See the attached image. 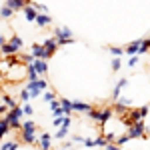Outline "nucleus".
Instances as JSON below:
<instances>
[{
  "mask_svg": "<svg viewBox=\"0 0 150 150\" xmlns=\"http://www.w3.org/2000/svg\"><path fill=\"white\" fill-rule=\"evenodd\" d=\"M12 14H14V10H12L8 4H4V6L0 8V16H2V18H10Z\"/></svg>",
  "mask_w": 150,
  "mask_h": 150,
  "instance_id": "obj_25",
  "label": "nucleus"
},
{
  "mask_svg": "<svg viewBox=\"0 0 150 150\" xmlns=\"http://www.w3.org/2000/svg\"><path fill=\"white\" fill-rule=\"evenodd\" d=\"M20 132H22V142L24 144L36 146V142H38V126H36L34 120H24L22 126H20Z\"/></svg>",
  "mask_w": 150,
  "mask_h": 150,
  "instance_id": "obj_1",
  "label": "nucleus"
},
{
  "mask_svg": "<svg viewBox=\"0 0 150 150\" xmlns=\"http://www.w3.org/2000/svg\"><path fill=\"white\" fill-rule=\"evenodd\" d=\"M82 146H86V148H92V146H94V140H92V138H84Z\"/></svg>",
  "mask_w": 150,
  "mask_h": 150,
  "instance_id": "obj_39",
  "label": "nucleus"
},
{
  "mask_svg": "<svg viewBox=\"0 0 150 150\" xmlns=\"http://www.w3.org/2000/svg\"><path fill=\"white\" fill-rule=\"evenodd\" d=\"M42 98H44V102H50V100H54V92L52 90H46V92L42 94Z\"/></svg>",
  "mask_w": 150,
  "mask_h": 150,
  "instance_id": "obj_35",
  "label": "nucleus"
},
{
  "mask_svg": "<svg viewBox=\"0 0 150 150\" xmlns=\"http://www.w3.org/2000/svg\"><path fill=\"white\" fill-rule=\"evenodd\" d=\"M68 130H70V126H60V128H58V132L54 134V138H56V140H62V138H66V134H68Z\"/></svg>",
  "mask_w": 150,
  "mask_h": 150,
  "instance_id": "obj_24",
  "label": "nucleus"
},
{
  "mask_svg": "<svg viewBox=\"0 0 150 150\" xmlns=\"http://www.w3.org/2000/svg\"><path fill=\"white\" fill-rule=\"evenodd\" d=\"M74 142H78V144H82V142H84V138H82V136H74Z\"/></svg>",
  "mask_w": 150,
  "mask_h": 150,
  "instance_id": "obj_42",
  "label": "nucleus"
},
{
  "mask_svg": "<svg viewBox=\"0 0 150 150\" xmlns=\"http://www.w3.org/2000/svg\"><path fill=\"white\" fill-rule=\"evenodd\" d=\"M24 110L20 108V106H14V108H10L8 112H6V120H8V124H10V128H16V130H20V126H22V122H20V118H22Z\"/></svg>",
  "mask_w": 150,
  "mask_h": 150,
  "instance_id": "obj_4",
  "label": "nucleus"
},
{
  "mask_svg": "<svg viewBox=\"0 0 150 150\" xmlns=\"http://www.w3.org/2000/svg\"><path fill=\"white\" fill-rule=\"evenodd\" d=\"M2 102L6 104L8 108H14V106H18V104H16V100H14L12 96H8V94H4V96H2Z\"/></svg>",
  "mask_w": 150,
  "mask_h": 150,
  "instance_id": "obj_26",
  "label": "nucleus"
},
{
  "mask_svg": "<svg viewBox=\"0 0 150 150\" xmlns=\"http://www.w3.org/2000/svg\"><path fill=\"white\" fill-rule=\"evenodd\" d=\"M22 12H24V18H26L28 22H34L36 16H38V10H36V6H34V4H30V2H28V4H26V6L22 8Z\"/></svg>",
  "mask_w": 150,
  "mask_h": 150,
  "instance_id": "obj_9",
  "label": "nucleus"
},
{
  "mask_svg": "<svg viewBox=\"0 0 150 150\" xmlns=\"http://www.w3.org/2000/svg\"><path fill=\"white\" fill-rule=\"evenodd\" d=\"M42 46H44V50H46V60H48V58H52L54 54H56V50H58L60 44H58L56 36H52V38H46V40H44Z\"/></svg>",
  "mask_w": 150,
  "mask_h": 150,
  "instance_id": "obj_8",
  "label": "nucleus"
},
{
  "mask_svg": "<svg viewBox=\"0 0 150 150\" xmlns=\"http://www.w3.org/2000/svg\"><path fill=\"white\" fill-rule=\"evenodd\" d=\"M4 42H6V38H4V36L0 34V46H2V44H4Z\"/></svg>",
  "mask_w": 150,
  "mask_h": 150,
  "instance_id": "obj_43",
  "label": "nucleus"
},
{
  "mask_svg": "<svg viewBox=\"0 0 150 150\" xmlns=\"http://www.w3.org/2000/svg\"><path fill=\"white\" fill-rule=\"evenodd\" d=\"M22 46H24V40L20 38V36L14 34L10 40H6V42L0 46V52H2L4 56H8V54H16V52H18V50H20Z\"/></svg>",
  "mask_w": 150,
  "mask_h": 150,
  "instance_id": "obj_2",
  "label": "nucleus"
},
{
  "mask_svg": "<svg viewBox=\"0 0 150 150\" xmlns=\"http://www.w3.org/2000/svg\"><path fill=\"white\" fill-rule=\"evenodd\" d=\"M150 50V38H146V40H142V44H140V52L138 54H146Z\"/></svg>",
  "mask_w": 150,
  "mask_h": 150,
  "instance_id": "obj_30",
  "label": "nucleus"
},
{
  "mask_svg": "<svg viewBox=\"0 0 150 150\" xmlns=\"http://www.w3.org/2000/svg\"><path fill=\"white\" fill-rule=\"evenodd\" d=\"M32 54H34V58H44L46 60V50H44L42 44H32Z\"/></svg>",
  "mask_w": 150,
  "mask_h": 150,
  "instance_id": "obj_17",
  "label": "nucleus"
},
{
  "mask_svg": "<svg viewBox=\"0 0 150 150\" xmlns=\"http://www.w3.org/2000/svg\"><path fill=\"white\" fill-rule=\"evenodd\" d=\"M22 110H24V114H26V116H32V112H34V108H32L30 104H24Z\"/></svg>",
  "mask_w": 150,
  "mask_h": 150,
  "instance_id": "obj_37",
  "label": "nucleus"
},
{
  "mask_svg": "<svg viewBox=\"0 0 150 150\" xmlns=\"http://www.w3.org/2000/svg\"><path fill=\"white\" fill-rule=\"evenodd\" d=\"M48 106H50V112H52L54 116H62V114H64V110H62V102L56 100V98H54V100H50Z\"/></svg>",
  "mask_w": 150,
  "mask_h": 150,
  "instance_id": "obj_12",
  "label": "nucleus"
},
{
  "mask_svg": "<svg viewBox=\"0 0 150 150\" xmlns=\"http://www.w3.org/2000/svg\"><path fill=\"white\" fill-rule=\"evenodd\" d=\"M8 110H10V108H8L6 104H4V102H0V114H6Z\"/></svg>",
  "mask_w": 150,
  "mask_h": 150,
  "instance_id": "obj_40",
  "label": "nucleus"
},
{
  "mask_svg": "<svg viewBox=\"0 0 150 150\" xmlns=\"http://www.w3.org/2000/svg\"><path fill=\"white\" fill-rule=\"evenodd\" d=\"M108 50H110L112 56H122V52H124V48H120V46H110Z\"/></svg>",
  "mask_w": 150,
  "mask_h": 150,
  "instance_id": "obj_32",
  "label": "nucleus"
},
{
  "mask_svg": "<svg viewBox=\"0 0 150 150\" xmlns=\"http://www.w3.org/2000/svg\"><path fill=\"white\" fill-rule=\"evenodd\" d=\"M72 110H74V112H82V114H84V112L88 114V112L92 110V104H86V102H80V100H74V102H72Z\"/></svg>",
  "mask_w": 150,
  "mask_h": 150,
  "instance_id": "obj_11",
  "label": "nucleus"
},
{
  "mask_svg": "<svg viewBox=\"0 0 150 150\" xmlns=\"http://www.w3.org/2000/svg\"><path fill=\"white\" fill-rule=\"evenodd\" d=\"M128 134H130V138H146V124L142 120L130 124L128 126Z\"/></svg>",
  "mask_w": 150,
  "mask_h": 150,
  "instance_id": "obj_7",
  "label": "nucleus"
},
{
  "mask_svg": "<svg viewBox=\"0 0 150 150\" xmlns=\"http://www.w3.org/2000/svg\"><path fill=\"white\" fill-rule=\"evenodd\" d=\"M106 144H108V140H106V136H104V134H100L98 138L94 140V146H98V148H106Z\"/></svg>",
  "mask_w": 150,
  "mask_h": 150,
  "instance_id": "obj_27",
  "label": "nucleus"
},
{
  "mask_svg": "<svg viewBox=\"0 0 150 150\" xmlns=\"http://www.w3.org/2000/svg\"><path fill=\"white\" fill-rule=\"evenodd\" d=\"M112 112H114L112 108H102V110H94V108H92V110L88 112V116H90L92 120H96L98 124H102V126H104V124L112 118Z\"/></svg>",
  "mask_w": 150,
  "mask_h": 150,
  "instance_id": "obj_5",
  "label": "nucleus"
},
{
  "mask_svg": "<svg viewBox=\"0 0 150 150\" xmlns=\"http://www.w3.org/2000/svg\"><path fill=\"white\" fill-rule=\"evenodd\" d=\"M34 6H36V10H38V12H48V8L44 6V4H34Z\"/></svg>",
  "mask_w": 150,
  "mask_h": 150,
  "instance_id": "obj_41",
  "label": "nucleus"
},
{
  "mask_svg": "<svg viewBox=\"0 0 150 150\" xmlns=\"http://www.w3.org/2000/svg\"><path fill=\"white\" fill-rule=\"evenodd\" d=\"M36 24H38V26H40V28H46L48 24L52 22V18H50V16H48L46 12H38V16H36V20H34Z\"/></svg>",
  "mask_w": 150,
  "mask_h": 150,
  "instance_id": "obj_13",
  "label": "nucleus"
},
{
  "mask_svg": "<svg viewBox=\"0 0 150 150\" xmlns=\"http://www.w3.org/2000/svg\"><path fill=\"white\" fill-rule=\"evenodd\" d=\"M8 130H10V124H8L6 116H2V118H0V140H2L4 136H6V134H8Z\"/></svg>",
  "mask_w": 150,
  "mask_h": 150,
  "instance_id": "obj_18",
  "label": "nucleus"
},
{
  "mask_svg": "<svg viewBox=\"0 0 150 150\" xmlns=\"http://www.w3.org/2000/svg\"><path fill=\"white\" fill-rule=\"evenodd\" d=\"M112 110H114L116 114H124V112L128 110V104H126V102H122V100H118V102L112 106Z\"/></svg>",
  "mask_w": 150,
  "mask_h": 150,
  "instance_id": "obj_19",
  "label": "nucleus"
},
{
  "mask_svg": "<svg viewBox=\"0 0 150 150\" xmlns=\"http://www.w3.org/2000/svg\"><path fill=\"white\" fill-rule=\"evenodd\" d=\"M54 36H56L58 44L62 46V44H72L74 40H72V32H70V28H64V26H56L54 28Z\"/></svg>",
  "mask_w": 150,
  "mask_h": 150,
  "instance_id": "obj_6",
  "label": "nucleus"
},
{
  "mask_svg": "<svg viewBox=\"0 0 150 150\" xmlns=\"http://www.w3.org/2000/svg\"><path fill=\"white\" fill-rule=\"evenodd\" d=\"M26 88H28V92H30V98H38L40 94H42V90H46L48 88V82L44 80V78H36V80H30L28 84H26Z\"/></svg>",
  "mask_w": 150,
  "mask_h": 150,
  "instance_id": "obj_3",
  "label": "nucleus"
},
{
  "mask_svg": "<svg viewBox=\"0 0 150 150\" xmlns=\"http://www.w3.org/2000/svg\"><path fill=\"white\" fill-rule=\"evenodd\" d=\"M26 76H28V80H36L40 74H38V70L34 68V64H28V68H26Z\"/></svg>",
  "mask_w": 150,
  "mask_h": 150,
  "instance_id": "obj_21",
  "label": "nucleus"
},
{
  "mask_svg": "<svg viewBox=\"0 0 150 150\" xmlns=\"http://www.w3.org/2000/svg\"><path fill=\"white\" fill-rule=\"evenodd\" d=\"M138 62H140V58L136 56V54H132V56H130V60H128V66H132V68H134Z\"/></svg>",
  "mask_w": 150,
  "mask_h": 150,
  "instance_id": "obj_36",
  "label": "nucleus"
},
{
  "mask_svg": "<svg viewBox=\"0 0 150 150\" xmlns=\"http://www.w3.org/2000/svg\"><path fill=\"white\" fill-rule=\"evenodd\" d=\"M138 110H140V116H142V118H146V114L150 112V108H148V106H140Z\"/></svg>",
  "mask_w": 150,
  "mask_h": 150,
  "instance_id": "obj_38",
  "label": "nucleus"
},
{
  "mask_svg": "<svg viewBox=\"0 0 150 150\" xmlns=\"http://www.w3.org/2000/svg\"><path fill=\"white\" fill-rule=\"evenodd\" d=\"M140 44H142V40H134V42H130V44L124 48V52L130 54V56H132V54H138L140 52Z\"/></svg>",
  "mask_w": 150,
  "mask_h": 150,
  "instance_id": "obj_16",
  "label": "nucleus"
},
{
  "mask_svg": "<svg viewBox=\"0 0 150 150\" xmlns=\"http://www.w3.org/2000/svg\"><path fill=\"white\" fill-rule=\"evenodd\" d=\"M20 62H24L26 66L32 64V62H34V54H32V52H30V54H20Z\"/></svg>",
  "mask_w": 150,
  "mask_h": 150,
  "instance_id": "obj_29",
  "label": "nucleus"
},
{
  "mask_svg": "<svg viewBox=\"0 0 150 150\" xmlns=\"http://www.w3.org/2000/svg\"><path fill=\"white\" fill-rule=\"evenodd\" d=\"M36 146H40V148H52V134H48V132H42L40 134V138L36 142Z\"/></svg>",
  "mask_w": 150,
  "mask_h": 150,
  "instance_id": "obj_10",
  "label": "nucleus"
},
{
  "mask_svg": "<svg viewBox=\"0 0 150 150\" xmlns=\"http://www.w3.org/2000/svg\"><path fill=\"white\" fill-rule=\"evenodd\" d=\"M0 148L2 150H16V148H20V142H0Z\"/></svg>",
  "mask_w": 150,
  "mask_h": 150,
  "instance_id": "obj_22",
  "label": "nucleus"
},
{
  "mask_svg": "<svg viewBox=\"0 0 150 150\" xmlns=\"http://www.w3.org/2000/svg\"><path fill=\"white\" fill-rule=\"evenodd\" d=\"M28 2H30V0H6V4H8V6H10L14 12L22 10V8L26 6V4H28Z\"/></svg>",
  "mask_w": 150,
  "mask_h": 150,
  "instance_id": "obj_15",
  "label": "nucleus"
},
{
  "mask_svg": "<svg viewBox=\"0 0 150 150\" xmlns=\"http://www.w3.org/2000/svg\"><path fill=\"white\" fill-rule=\"evenodd\" d=\"M62 122H64V114H62V116H54V120H52L54 128H60V126H62Z\"/></svg>",
  "mask_w": 150,
  "mask_h": 150,
  "instance_id": "obj_33",
  "label": "nucleus"
},
{
  "mask_svg": "<svg viewBox=\"0 0 150 150\" xmlns=\"http://www.w3.org/2000/svg\"><path fill=\"white\" fill-rule=\"evenodd\" d=\"M32 64H34V68L38 70V74H40V76L48 72V64H46V60H44V58H34V62H32Z\"/></svg>",
  "mask_w": 150,
  "mask_h": 150,
  "instance_id": "obj_14",
  "label": "nucleus"
},
{
  "mask_svg": "<svg viewBox=\"0 0 150 150\" xmlns=\"http://www.w3.org/2000/svg\"><path fill=\"white\" fill-rule=\"evenodd\" d=\"M18 98H20L22 102H26V100H30V92H28V88H22V90L18 92Z\"/></svg>",
  "mask_w": 150,
  "mask_h": 150,
  "instance_id": "obj_31",
  "label": "nucleus"
},
{
  "mask_svg": "<svg viewBox=\"0 0 150 150\" xmlns=\"http://www.w3.org/2000/svg\"><path fill=\"white\" fill-rule=\"evenodd\" d=\"M126 84H128V80H126V78L118 80V84L114 86V92H112V96H114V98H118V96H120V92H122V88H124Z\"/></svg>",
  "mask_w": 150,
  "mask_h": 150,
  "instance_id": "obj_20",
  "label": "nucleus"
},
{
  "mask_svg": "<svg viewBox=\"0 0 150 150\" xmlns=\"http://www.w3.org/2000/svg\"><path fill=\"white\" fill-rule=\"evenodd\" d=\"M60 102H62V110H64V114L74 112V110H72V100H68V98H62Z\"/></svg>",
  "mask_w": 150,
  "mask_h": 150,
  "instance_id": "obj_23",
  "label": "nucleus"
},
{
  "mask_svg": "<svg viewBox=\"0 0 150 150\" xmlns=\"http://www.w3.org/2000/svg\"><path fill=\"white\" fill-rule=\"evenodd\" d=\"M110 68L114 70V72H118V70L122 68V62H120V56H114V58H112V62H110Z\"/></svg>",
  "mask_w": 150,
  "mask_h": 150,
  "instance_id": "obj_28",
  "label": "nucleus"
},
{
  "mask_svg": "<svg viewBox=\"0 0 150 150\" xmlns=\"http://www.w3.org/2000/svg\"><path fill=\"white\" fill-rule=\"evenodd\" d=\"M128 140H132V138H130V134L126 132L124 136H120V138H118V142H116V144H118V146H124V144H126Z\"/></svg>",
  "mask_w": 150,
  "mask_h": 150,
  "instance_id": "obj_34",
  "label": "nucleus"
}]
</instances>
